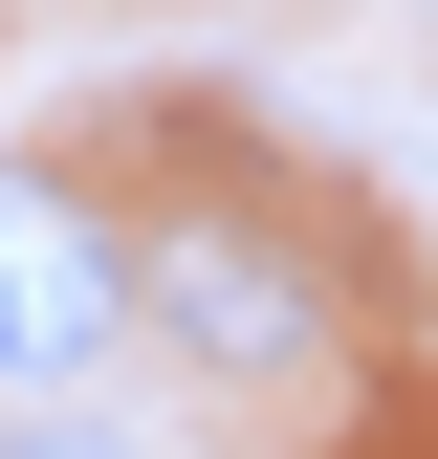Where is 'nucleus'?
<instances>
[{"label": "nucleus", "instance_id": "obj_1", "mask_svg": "<svg viewBox=\"0 0 438 459\" xmlns=\"http://www.w3.org/2000/svg\"><path fill=\"white\" fill-rule=\"evenodd\" d=\"M110 351H132V241H110L66 176L0 153V394L66 416V372H110Z\"/></svg>", "mask_w": 438, "mask_h": 459}, {"label": "nucleus", "instance_id": "obj_2", "mask_svg": "<svg viewBox=\"0 0 438 459\" xmlns=\"http://www.w3.org/2000/svg\"><path fill=\"white\" fill-rule=\"evenodd\" d=\"M132 328H153V351H197V372H307L328 284L263 241V219H176V241L132 263Z\"/></svg>", "mask_w": 438, "mask_h": 459}, {"label": "nucleus", "instance_id": "obj_3", "mask_svg": "<svg viewBox=\"0 0 438 459\" xmlns=\"http://www.w3.org/2000/svg\"><path fill=\"white\" fill-rule=\"evenodd\" d=\"M0 459H153V437H110V416H0Z\"/></svg>", "mask_w": 438, "mask_h": 459}]
</instances>
